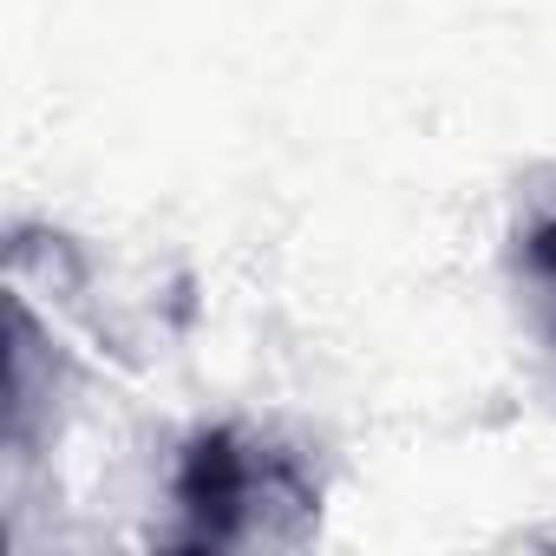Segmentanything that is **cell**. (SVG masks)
I'll list each match as a JSON object with an SVG mask.
<instances>
[{
    "label": "cell",
    "mask_w": 556,
    "mask_h": 556,
    "mask_svg": "<svg viewBox=\"0 0 556 556\" xmlns=\"http://www.w3.org/2000/svg\"><path fill=\"white\" fill-rule=\"evenodd\" d=\"M170 504L184 549H255L302 543L321 517V484L302 452L249 426H210L177 452Z\"/></svg>",
    "instance_id": "cell-1"
},
{
    "label": "cell",
    "mask_w": 556,
    "mask_h": 556,
    "mask_svg": "<svg viewBox=\"0 0 556 556\" xmlns=\"http://www.w3.org/2000/svg\"><path fill=\"white\" fill-rule=\"evenodd\" d=\"M517 262H523V282H530V315H536V334H543V348L556 354V210H549L543 223H530V229H523Z\"/></svg>",
    "instance_id": "cell-2"
}]
</instances>
